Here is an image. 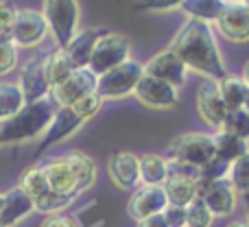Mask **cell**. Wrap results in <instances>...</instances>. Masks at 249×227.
<instances>
[{
    "instance_id": "cell-1",
    "label": "cell",
    "mask_w": 249,
    "mask_h": 227,
    "mask_svg": "<svg viewBox=\"0 0 249 227\" xmlns=\"http://www.w3.org/2000/svg\"><path fill=\"white\" fill-rule=\"evenodd\" d=\"M168 51H173L188 70H195L203 79L221 81L228 74L221 51L216 46L212 26L208 22L186 20V24L171 39Z\"/></svg>"
},
{
    "instance_id": "cell-2",
    "label": "cell",
    "mask_w": 249,
    "mask_h": 227,
    "mask_svg": "<svg viewBox=\"0 0 249 227\" xmlns=\"http://www.w3.org/2000/svg\"><path fill=\"white\" fill-rule=\"evenodd\" d=\"M55 112H57V105L51 96L44 101H37V103L24 105L16 116L0 122V144L26 142V140L44 136V131L48 129Z\"/></svg>"
},
{
    "instance_id": "cell-3",
    "label": "cell",
    "mask_w": 249,
    "mask_h": 227,
    "mask_svg": "<svg viewBox=\"0 0 249 227\" xmlns=\"http://www.w3.org/2000/svg\"><path fill=\"white\" fill-rule=\"evenodd\" d=\"M42 13L48 31L57 42V48H66L79 31V2L77 0H44Z\"/></svg>"
},
{
    "instance_id": "cell-4",
    "label": "cell",
    "mask_w": 249,
    "mask_h": 227,
    "mask_svg": "<svg viewBox=\"0 0 249 227\" xmlns=\"http://www.w3.org/2000/svg\"><path fill=\"white\" fill-rule=\"evenodd\" d=\"M166 159L201 168L214 157V140L208 133H181L168 144Z\"/></svg>"
},
{
    "instance_id": "cell-5",
    "label": "cell",
    "mask_w": 249,
    "mask_h": 227,
    "mask_svg": "<svg viewBox=\"0 0 249 227\" xmlns=\"http://www.w3.org/2000/svg\"><path fill=\"white\" fill-rule=\"evenodd\" d=\"M144 74V66L140 61L127 59L124 64L112 68L109 72L101 74L99 83H96V92L101 99H124V96L133 94L138 81Z\"/></svg>"
},
{
    "instance_id": "cell-6",
    "label": "cell",
    "mask_w": 249,
    "mask_h": 227,
    "mask_svg": "<svg viewBox=\"0 0 249 227\" xmlns=\"http://www.w3.org/2000/svg\"><path fill=\"white\" fill-rule=\"evenodd\" d=\"M129 52H131V44H129V39L124 37L123 33L107 31V33L96 42L88 68H90L96 77H101V74L109 72V70L116 68V66L124 64L127 59H131Z\"/></svg>"
},
{
    "instance_id": "cell-7",
    "label": "cell",
    "mask_w": 249,
    "mask_h": 227,
    "mask_svg": "<svg viewBox=\"0 0 249 227\" xmlns=\"http://www.w3.org/2000/svg\"><path fill=\"white\" fill-rule=\"evenodd\" d=\"M48 24L42 11L20 9L11 24V44L16 48H35L48 37Z\"/></svg>"
},
{
    "instance_id": "cell-8",
    "label": "cell",
    "mask_w": 249,
    "mask_h": 227,
    "mask_svg": "<svg viewBox=\"0 0 249 227\" xmlns=\"http://www.w3.org/2000/svg\"><path fill=\"white\" fill-rule=\"evenodd\" d=\"M99 77L90 68H77L66 81H61L57 87L51 90V99L55 101L57 107H72L83 96L96 92Z\"/></svg>"
},
{
    "instance_id": "cell-9",
    "label": "cell",
    "mask_w": 249,
    "mask_h": 227,
    "mask_svg": "<svg viewBox=\"0 0 249 227\" xmlns=\"http://www.w3.org/2000/svg\"><path fill=\"white\" fill-rule=\"evenodd\" d=\"M197 112L201 120L210 129H223V122L228 118V105H225L223 96H221L219 83L212 79H201L197 87Z\"/></svg>"
},
{
    "instance_id": "cell-10",
    "label": "cell",
    "mask_w": 249,
    "mask_h": 227,
    "mask_svg": "<svg viewBox=\"0 0 249 227\" xmlns=\"http://www.w3.org/2000/svg\"><path fill=\"white\" fill-rule=\"evenodd\" d=\"M133 96L151 109H173L179 105V90L149 74H142L133 90Z\"/></svg>"
},
{
    "instance_id": "cell-11",
    "label": "cell",
    "mask_w": 249,
    "mask_h": 227,
    "mask_svg": "<svg viewBox=\"0 0 249 227\" xmlns=\"http://www.w3.org/2000/svg\"><path fill=\"white\" fill-rule=\"evenodd\" d=\"M83 122H86V120L74 112L72 107H57V112H55V116H53L51 124H48V129L44 131L42 140H39L37 153H35V155L39 157V155H44L48 149H51V146H55V144H59V142L68 140L70 136H74V133L83 127Z\"/></svg>"
},
{
    "instance_id": "cell-12",
    "label": "cell",
    "mask_w": 249,
    "mask_h": 227,
    "mask_svg": "<svg viewBox=\"0 0 249 227\" xmlns=\"http://www.w3.org/2000/svg\"><path fill=\"white\" fill-rule=\"evenodd\" d=\"M166 206L168 199L162 186H138L127 203V214L136 223H140V221L149 219V216L162 214L166 210Z\"/></svg>"
},
{
    "instance_id": "cell-13",
    "label": "cell",
    "mask_w": 249,
    "mask_h": 227,
    "mask_svg": "<svg viewBox=\"0 0 249 227\" xmlns=\"http://www.w3.org/2000/svg\"><path fill=\"white\" fill-rule=\"evenodd\" d=\"M144 74L155 77L160 81L173 86L175 90L186 86V79H188V68L181 64V59L175 55L173 51H162L158 55H153L149 61L144 64Z\"/></svg>"
},
{
    "instance_id": "cell-14",
    "label": "cell",
    "mask_w": 249,
    "mask_h": 227,
    "mask_svg": "<svg viewBox=\"0 0 249 227\" xmlns=\"http://www.w3.org/2000/svg\"><path fill=\"white\" fill-rule=\"evenodd\" d=\"M219 33L234 44L249 42V9L243 2H225L219 20L214 22Z\"/></svg>"
},
{
    "instance_id": "cell-15",
    "label": "cell",
    "mask_w": 249,
    "mask_h": 227,
    "mask_svg": "<svg viewBox=\"0 0 249 227\" xmlns=\"http://www.w3.org/2000/svg\"><path fill=\"white\" fill-rule=\"evenodd\" d=\"M199 184V181H197ZM236 190L230 184V179H216L208 184H199V199L208 206V210L214 216H230L236 208Z\"/></svg>"
},
{
    "instance_id": "cell-16",
    "label": "cell",
    "mask_w": 249,
    "mask_h": 227,
    "mask_svg": "<svg viewBox=\"0 0 249 227\" xmlns=\"http://www.w3.org/2000/svg\"><path fill=\"white\" fill-rule=\"evenodd\" d=\"M44 175H46L48 188L53 192L59 194H70V197H79V184H77V175H74L72 162L68 159V155H61V157H53L48 159L42 166Z\"/></svg>"
},
{
    "instance_id": "cell-17",
    "label": "cell",
    "mask_w": 249,
    "mask_h": 227,
    "mask_svg": "<svg viewBox=\"0 0 249 227\" xmlns=\"http://www.w3.org/2000/svg\"><path fill=\"white\" fill-rule=\"evenodd\" d=\"M107 173L121 190H136L140 184V157L131 151H118L109 157Z\"/></svg>"
},
{
    "instance_id": "cell-18",
    "label": "cell",
    "mask_w": 249,
    "mask_h": 227,
    "mask_svg": "<svg viewBox=\"0 0 249 227\" xmlns=\"http://www.w3.org/2000/svg\"><path fill=\"white\" fill-rule=\"evenodd\" d=\"M20 90L24 94V103H37L51 96V86H48L46 77H44V68H42V57L29 59L26 66L20 72Z\"/></svg>"
},
{
    "instance_id": "cell-19",
    "label": "cell",
    "mask_w": 249,
    "mask_h": 227,
    "mask_svg": "<svg viewBox=\"0 0 249 227\" xmlns=\"http://www.w3.org/2000/svg\"><path fill=\"white\" fill-rule=\"evenodd\" d=\"M107 31L109 29H105V26H94V29L77 31V35H74V37L68 42V46L64 48L66 55L70 57V61H72L74 68H88L96 42H99V39L103 37Z\"/></svg>"
},
{
    "instance_id": "cell-20",
    "label": "cell",
    "mask_w": 249,
    "mask_h": 227,
    "mask_svg": "<svg viewBox=\"0 0 249 227\" xmlns=\"http://www.w3.org/2000/svg\"><path fill=\"white\" fill-rule=\"evenodd\" d=\"M35 210L33 199L29 194H24L20 188H11L4 192V201H2V210H0V225L2 227H13L16 223H20L22 219L31 214Z\"/></svg>"
},
{
    "instance_id": "cell-21",
    "label": "cell",
    "mask_w": 249,
    "mask_h": 227,
    "mask_svg": "<svg viewBox=\"0 0 249 227\" xmlns=\"http://www.w3.org/2000/svg\"><path fill=\"white\" fill-rule=\"evenodd\" d=\"M164 192L171 206L186 208L190 201L199 197V184L195 177H184V175H168V179L164 181Z\"/></svg>"
},
{
    "instance_id": "cell-22",
    "label": "cell",
    "mask_w": 249,
    "mask_h": 227,
    "mask_svg": "<svg viewBox=\"0 0 249 227\" xmlns=\"http://www.w3.org/2000/svg\"><path fill=\"white\" fill-rule=\"evenodd\" d=\"M42 68H44V77H46L51 90L59 86L61 81H66L77 70L72 66V61H70V57L66 55L64 48H55L53 52L42 55Z\"/></svg>"
},
{
    "instance_id": "cell-23",
    "label": "cell",
    "mask_w": 249,
    "mask_h": 227,
    "mask_svg": "<svg viewBox=\"0 0 249 227\" xmlns=\"http://www.w3.org/2000/svg\"><path fill=\"white\" fill-rule=\"evenodd\" d=\"M212 140H214V155L228 164H234L238 157L249 153L247 140H243V138L234 136V133H230V131H223V129H219V131L212 136Z\"/></svg>"
},
{
    "instance_id": "cell-24",
    "label": "cell",
    "mask_w": 249,
    "mask_h": 227,
    "mask_svg": "<svg viewBox=\"0 0 249 227\" xmlns=\"http://www.w3.org/2000/svg\"><path fill=\"white\" fill-rule=\"evenodd\" d=\"M168 179V159L158 153H146L140 157V184L164 186Z\"/></svg>"
},
{
    "instance_id": "cell-25",
    "label": "cell",
    "mask_w": 249,
    "mask_h": 227,
    "mask_svg": "<svg viewBox=\"0 0 249 227\" xmlns=\"http://www.w3.org/2000/svg\"><path fill=\"white\" fill-rule=\"evenodd\" d=\"M223 4L225 0H181L179 9L188 16V20H199L212 24V22L219 20Z\"/></svg>"
},
{
    "instance_id": "cell-26",
    "label": "cell",
    "mask_w": 249,
    "mask_h": 227,
    "mask_svg": "<svg viewBox=\"0 0 249 227\" xmlns=\"http://www.w3.org/2000/svg\"><path fill=\"white\" fill-rule=\"evenodd\" d=\"M219 83V90H221V96H223L225 105H228V109L232 112V109H241L243 105H245L247 101V94H249V86L245 81H243V77H238V74H225Z\"/></svg>"
},
{
    "instance_id": "cell-27",
    "label": "cell",
    "mask_w": 249,
    "mask_h": 227,
    "mask_svg": "<svg viewBox=\"0 0 249 227\" xmlns=\"http://www.w3.org/2000/svg\"><path fill=\"white\" fill-rule=\"evenodd\" d=\"M68 159L72 162V168H74V175H77V184H79V192H86L94 186L96 181V164L92 157H88L86 153L81 151H70Z\"/></svg>"
},
{
    "instance_id": "cell-28",
    "label": "cell",
    "mask_w": 249,
    "mask_h": 227,
    "mask_svg": "<svg viewBox=\"0 0 249 227\" xmlns=\"http://www.w3.org/2000/svg\"><path fill=\"white\" fill-rule=\"evenodd\" d=\"M24 105V94L18 83L0 81V122L16 116Z\"/></svg>"
},
{
    "instance_id": "cell-29",
    "label": "cell",
    "mask_w": 249,
    "mask_h": 227,
    "mask_svg": "<svg viewBox=\"0 0 249 227\" xmlns=\"http://www.w3.org/2000/svg\"><path fill=\"white\" fill-rule=\"evenodd\" d=\"M18 188H20L24 194H29L33 201H37L39 197H44V194L51 190L48 188V181H46V175H44L42 166H29L26 168L20 177Z\"/></svg>"
},
{
    "instance_id": "cell-30",
    "label": "cell",
    "mask_w": 249,
    "mask_h": 227,
    "mask_svg": "<svg viewBox=\"0 0 249 227\" xmlns=\"http://www.w3.org/2000/svg\"><path fill=\"white\" fill-rule=\"evenodd\" d=\"M74 199H77V197H70V194H59V192H53V190H48L44 197H39L37 201H33V206H35V210L42 212V214L53 216V214H59V212H64L66 208H70Z\"/></svg>"
},
{
    "instance_id": "cell-31",
    "label": "cell",
    "mask_w": 249,
    "mask_h": 227,
    "mask_svg": "<svg viewBox=\"0 0 249 227\" xmlns=\"http://www.w3.org/2000/svg\"><path fill=\"white\" fill-rule=\"evenodd\" d=\"M228 179H230V184L234 186L236 192L249 194V153L238 157L234 164H230Z\"/></svg>"
},
{
    "instance_id": "cell-32",
    "label": "cell",
    "mask_w": 249,
    "mask_h": 227,
    "mask_svg": "<svg viewBox=\"0 0 249 227\" xmlns=\"http://www.w3.org/2000/svg\"><path fill=\"white\" fill-rule=\"evenodd\" d=\"M212 221L214 214L199 197L186 206V227H212Z\"/></svg>"
},
{
    "instance_id": "cell-33",
    "label": "cell",
    "mask_w": 249,
    "mask_h": 227,
    "mask_svg": "<svg viewBox=\"0 0 249 227\" xmlns=\"http://www.w3.org/2000/svg\"><path fill=\"white\" fill-rule=\"evenodd\" d=\"M223 131H230V133H234V136L249 142V112L247 109L241 107V109L228 112V118H225V122H223Z\"/></svg>"
},
{
    "instance_id": "cell-34",
    "label": "cell",
    "mask_w": 249,
    "mask_h": 227,
    "mask_svg": "<svg viewBox=\"0 0 249 227\" xmlns=\"http://www.w3.org/2000/svg\"><path fill=\"white\" fill-rule=\"evenodd\" d=\"M230 173V164L223 162V159H219L214 155V157L210 159L208 164H203L201 168H199V184H208V181H216V179H225Z\"/></svg>"
},
{
    "instance_id": "cell-35",
    "label": "cell",
    "mask_w": 249,
    "mask_h": 227,
    "mask_svg": "<svg viewBox=\"0 0 249 227\" xmlns=\"http://www.w3.org/2000/svg\"><path fill=\"white\" fill-rule=\"evenodd\" d=\"M101 107H103V99L99 96V92H92V94L83 96L81 101H77V103L72 105V109L81 116L83 120L94 118V116L101 112Z\"/></svg>"
},
{
    "instance_id": "cell-36",
    "label": "cell",
    "mask_w": 249,
    "mask_h": 227,
    "mask_svg": "<svg viewBox=\"0 0 249 227\" xmlns=\"http://www.w3.org/2000/svg\"><path fill=\"white\" fill-rule=\"evenodd\" d=\"M18 66V48L11 42H0V77L9 74Z\"/></svg>"
},
{
    "instance_id": "cell-37",
    "label": "cell",
    "mask_w": 249,
    "mask_h": 227,
    "mask_svg": "<svg viewBox=\"0 0 249 227\" xmlns=\"http://www.w3.org/2000/svg\"><path fill=\"white\" fill-rule=\"evenodd\" d=\"M16 17V9L9 2L0 0V42H11V24Z\"/></svg>"
},
{
    "instance_id": "cell-38",
    "label": "cell",
    "mask_w": 249,
    "mask_h": 227,
    "mask_svg": "<svg viewBox=\"0 0 249 227\" xmlns=\"http://www.w3.org/2000/svg\"><path fill=\"white\" fill-rule=\"evenodd\" d=\"M181 0H138L133 4L136 11H173L179 9Z\"/></svg>"
},
{
    "instance_id": "cell-39",
    "label": "cell",
    "mask_w": 249,
    "mask_h": 227,
    "mask_svg": "<svg viewBox=\"0 0 249 227\" xmlns=\"http://www.w3.org/2000/svg\"><path fill=\"white\" fill-rule=\"evenodd\" d=\"M162 216L168 223V227H186V208L171 206V203H168L166 210L162 212Z\"/></svg>"
},
{
    "instance_id": "cell-40",
    "label": "cell",
    "mask_w": 249,
    "mask_h": 227,
    "mask_svg": "<svg viewBox=\"0 0 249 227\" xmlns=\"http://www.w3.org/2000/svg\"><path fill=\"white\" fill-rule=\"evenodd\" d=\"M39 227H77L74 221L70 216H64V214H53V216H46L44 223Z\"/></svg>"
},
{
    "instance_id": "cell-41",
    "label": "cell",
    "mask_w": 249,
    "mask_h": 227,
    "mask_svg": "<svg viewBox=\"0 0 249 227\" xmlns=\"http://www.w3.org/2000/svg\"><path fill=\"white\" fill-rule=\"evenodd\" d=\"M138 227H168V223L164 221L162 214H155V216H149V219L140 221V223H138Z\"/></svg>"
},
{
    "instance_id": "cell-42",
    "label": "cell",
    "mask_w": 249,
    "mask_h": 227,
    "mask_svg": "<svg viewBox=\"0 0 249 227\" xmlns=\"http://www.w3.org/2000/svg\"><path fill=\"white\" fill-rule=\"evenodd\" d=\"M228 227H249V219H241V221H232Z\"/></svg>"
},
{
    "instance_id": "cell-43",
    "label": "cell",
    "mask_w": 249,
    "mask_h": 227,
    "mask_svg": "<svg viewBox=\"0 0 249 227\" xmlns=\"http://www.w3.org/2000/svg\"><path fill=\"white\" fill-rule=\"evenodd\" d=\"M241 77H243V81L249 86V59L245 61V66H243V74H241Z\"/></svg>"
},
{
    "instance_id": "cell-44",
    "label": "cell",
    "mask_w": 249,
    "mask_h": 227,
    "mask_svg": "<svg viewBox=\"0 0 249 227\" xmlns=\"http://www.w3.org/2000/svg\"><path fill=\"white\" fill-rule=\"evenodd\" d=\"M2 201H4V192H0V210H2Z\"/></svg>"
},
{
    "instance_id": "cell-45",
    "label": "cell",
    "mask_w": 249,
    "mask_h": 227,
    "mask_svg": "<svg viewBox=\"0 0 249 227\" xmlns=\"http://www.w3.org/2000/svg\"><path fill=\"white\" fill-rule=\"evenodd\" d=\"M243 107H245L247 112H249V94H247V101H245V105H243Z\"/></svg>"
},
{
    "instance_id": "cell-46",
    "label": "cell",
    "mask_w": 249,
    "mask_h": 227,
    "mask_svg": "<svg viewBox=\"0 0 249 227\" xmlns=\"http://www.w3.org/2000/svg\"><path fill=\"white\" fill-rule=\"evenodd\" d=\"M225 2H243V0H225Z\"/></svg>"
},
{
    "instance_id": "cell-47",
    "label": "cell",
    "mask_w": 249,
    "mask_h": 227,
    "mask_svg": "<svg viewBox=\"0 0 249 227\" xmlns=\"http://www.w3.org/2000/svg\"><path fill=\"white\" fill-rule=\"evenodd\" d=\"M243 4H245V7L249 9V0H243Z\"/></svg>"
},
{
    "instance_id": "cell-48",
    "label": "cell",
    "mask_w": 249,
    "mask_h": 227,
    "mask_svg": "<svg viewBox=\"0 0 249 227\" xmlns=\"http://www.w3.org/2000/svg\"><path fill=\"white\" fill-rule=\"evenodd\" d=\"M0 227H2V225H0Z\"/></svg>"
}]
</instances>
